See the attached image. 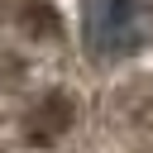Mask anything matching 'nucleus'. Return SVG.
I'll list each match as a JSON object with an SVG mask.
<instances>
[{
    "label": "nucleus",
    "mask_w": 153,
    "mask_h": 153,
    "mask_svg": "<svg viewBox=\"0 0 153 153\" xmlns=\"http://www.w3.org/2000/svg\"><path fill=\"white\" fill-rule=\"evenodd\" d=\"M67 124H72V100L53 91V96H43V100L29 110V129H24V134H29V143L43 148V143H53Z\"/></svg>",
    "instance_id": "2"
},
{
    "label": "nucleus",
    "mask_w": 153,
    "mask_h": 153,
    "mask_svg": "<svg viewBox=\"0 0 153 153\" xmlns=\"http://www.w3.org/2000/svg\"><path fill=\"white\" fill-rule=\"evenodd\" d=\"M148 5L143 0H86L81 33L96 57H129L148 43Z\"/></svg>",
    "instance_id": "1"
}]
</instances>
